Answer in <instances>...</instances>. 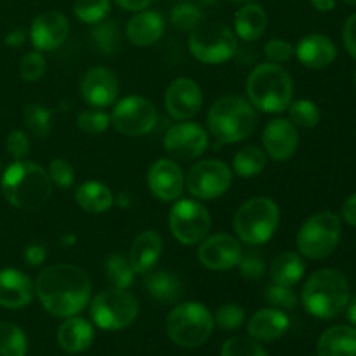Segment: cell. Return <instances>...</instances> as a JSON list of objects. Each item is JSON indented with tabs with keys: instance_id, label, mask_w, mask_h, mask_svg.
<instances>
[{
	"instance_id": "cell-54",
	"label": "cell",
	"mask_w": 356,
	"mask_h": 356,
	"mask_svg": "<svg viewBox=\"0 0 356 356\" xmlns=\"http://www.w3.org/2000/svg\"><path fill=\"white\" fill-rule=\"evenodd\" d=\"M312 3L320 13H329L336 7V0H312Z\"/></svg>"
},
{
	"instance_id": "cell-43",
	"label": "cell",
	"mask_w": 356,
	"mask_h": 356,
	"mask_svg": "<svg viewBox=\"0 0 356 356\" xmlns=\"http://www.w3.org/2000/svg\"><path fill=\"white\" fill-rule=\"evenodd\" d=\"M47 70V63L40 51H31L21 58L19 63V76L28 83H35L44 76Z\"/></svg>"
},
{
	"instance_id": "cell-24",
	"label": "cell",
	"mask_w": 356,
	"mask_h": 356,
	"mask_svg": "<svg viewBox=\"0 0 356 356\" xmlns=\"http://www.w3.org/2000/svg\"><path fill=\"white\" fill-rule=\"evenodd\" d=\"M163 30H165V24H163V17L159 13H155V10H138L129 19L125 35H127L131 44L139 45V47H148V45L160 40Z\"/></svg>"
},
{
	"instance_id": "cell-36",
	"label": "cell",
	"mask_w": 356,
	"mask_h": 356,
	"mask_svg": "<svg viewBox=\"0 0 356 356\" xmlns=\"http://www.w3.org/2000/svg\"><path fill=\"white\" fill-rule=\"evenodd\" d=\"M26 355V336L17 325L0 322V356Z\"/></svg>"
},
{
	"instance_id": "cell-41",
	"label": "cell",
	"mask_w": 356,
	"mask_h": 356,
	"mask_svg": "<svg viewBox=\"0 0 356 356\" xmlns=\"http://www.w3.org/2000/svg\"><path fill=\"white\" fill-rule=\"evenodd\" d=\"M221 356H268L259 341L245 336H235L222 344Z\"/></svg>"
},
{
	"instance_id": "cell-3",
	"label": "cell",
	"mask_w": 356,
	"mask_h": 356,
	"mask_svg": "<svg viewBox=\"0 0 356 356\" xmlns=\"http://www.w3.org/2000/svg\"><path fill=\"white\" fill-rule=\"evenodd\" d=\"M247 97L263 113H282L292 103L294 83L287 70L275 63H263L247 79Z\"/></svg>"
},
{
	"instance_id": "cell-49",
	"label": "cell",
	"mask_w": 356,
	"mask_h": 356,
	"mask_svg": "<svg viewBox=\"0 0 356 356\" xmlns=\"http://www.w3.org/2000/svg\"><path fill=\"white\" fill-rule=\"evenodd\" d=\"M343 40L344 47L350 52V56L356 59V14H351L346 19L343 28Z\"/></svg>"
},
{
	"instance_id": "cell-6",
	"label": "cell",
	"mask_w": 356,
	"mask_h": 356,
	"mask_svg": "<svg viewBox=\"0 0 356 356\" xmlns=\"http://www.w3.org/2000/svg\"><path fill=\"white\" fill-rule=\"evenodd\" d=\"M165 329L177 346L198 348L211 337L214 316L200 302H181L167 315Z\"/></svg>"
},
{
	"instance_id": "cell-38",
	"label": "cell",
	"mask_w": 356,
	"mask_h": 356,
	"mask_svg": "<svg viewBox=\"0 0 356 356\" xmlns=\"http://www.w3.org/2000/svg\"><path fill=\"white\" fill-rule=\"evenodd\" d=\"M110 0H76L73 6L76 19L87 24H96L110 14Z\"/></svg>"
},
{
	"instance_id": "cell-44",
	"label": "cell",
	"mask_w": 356,
	"mask_h": 356,
	"mask_svg": "<svg viewBox=\"0 0 356 356\" xmlns=\"http://www.w3.org/2000/svg\"><path fill=\"white\" fill-rule=\"evenodd\" d=\"M49 179L51 183H54L56 186L61 188V190H68L73 186V181H75V170H73L72 163L65 159H54L49 163Z\"/></svg>"
},
{
	"instance_id": "cell-39",
	"label": "cell",
	"mask_w": 356,
	"mask_h": 356,
	"mask_svg": "<svg viewBox=\"0 0 356 356\" xmlns=\"http://www.w3.org/2000/svg\"><path fill=\"white\" fill-rule=\"evenodd\" d=\"M202 17L204 14H202L200 7H197L195 3H177L170 10V21L181 31H193L202 24Z\"/></svg>"
},
{
	"instance_id": "cell-23",
	"label": "cell",
	"mask_w": 356,
	"mask_h": 356,
	"mask_svg": "<svg viewBox=\"0 0 356 356\" xmlns=\"http://www.w3.org/2000/svg\"><path fill=\"white\" fill-rule=\"evenodd\" d=\"M162 250L163 243L159 232L146 229V232L139 233L132 242L131 252H129V261H131L136 273L148 275L160 261Z\"/></svg>"
},
{
	"instance_id": "cell-61",
	"label": "cell",
	"mask_w": 356,
	"mask_h": 356,
	"mask_svg": "<svg viewBox=\"0 0 356 356\" xmlns=\"http://www.w3.org/2000/svg\"><path fill=\"white\" fill-rule=\"evenodd\" d=\"M353 80H355V87H356V72H355V79Z\"/></svg>"
},
{
	"instance_id": "cell-50",
	"label": "cell",
	"mask_w": 356,
	"mask_h": 356,
	"mask_svg": "<svg viewBox=\"0 0 356 356\" xmlns=\"http://www.w3.org/2000/svg\"><path fill=\"white\" fill-rule=\"evenodd\" d=\"M45 259H47V249L40 245V243H31L24 250V261L30 266H40Z\"/></svg>"
},
{
	"instance_id": "cell-27",
	"label": "cell",
	"mask_w": 356,
	"mask_h": 356,
	"mask_svg": "<svg viewBox=\"0 0 356 356\" xmlns=\"http://www.w3.org/2000/svg\"><path fill=\"white\" fill-rule=\"evenodd\" d=\"M318 356H356V329L336 325L327 329L316 344Z\"/></svg>"
},
{
	"instance_id": "cell-12",
	"label": "cell",
	"mask_w": 356,
	"mask_h": 356,
	"mask_svg": "<svg viewBox=\"0 0 356 356\" xmlns=\"http://www.w3.org/2000/svg\"><path fill=\"white\" fill-rule=\"evenodd\" d=\"M233 181L232 169L221 160H202L188 170L184 186L198 200H216L229 190Z\"/></svg>"
},
{
	"instance_id": "cell-45",
	"label": "cell",
	"mask_w": 356,
	"mask_h": 356,
	"mask_svg": "<svg viewBox=\"0 0 356 356\" xmlns=\"http://www.w3.org/2000/svg\"><path fill=\"white\" fill-rule=\"evenodd\" d=\"M266 301L271 308L277 309H292L298 305V296L292 291V287L273 284L266 289Z\"/></svg>"
},
{
	"instance_id": "cell-14",
	"label": "cell",
	"mask_w": 356,
	"mask_h": 356,
	"mask_svg": "<svg viewBox=\"0 0 356 356\" xmlns=\"http://www.w3.org/2000/svg\"><path fill=\"white\" fill-rule=\"evenodd\" d=\"M209 146V136L202 125L195 122H179L174 124L163 138V148L167 155L174 160L190 162L205 153Z\"/></svg>"
},
{
	"instance_id": "cell-15",
	"label": "cell",
	"mask_w": 356,
	"mask_h": 356,
	"mask_svg": "<svg viewBox=\"0 0 356 356\" xmlns=\"http://www.w3.org/2000/svg\"><path fill=\"white\" fill-rule=\"evenodd\" d=\"M242 256L240 242L228 233L207 235L198 247V261L212 271H228L238 266Z\"/></svg>"
},
{
	"instance_id": "cell-30",
	"label": "cell",
	"mask_w": 356,
	"mask_h": 356,
	"mask_svg": "<svg viewBox=\"0 0 356 356\" xmlns=\"http://www.w3.org/2000/svg\"><path fill=\"white\" fill-rule=\"evenodd\" d=\"M146 291L162 305H174L183 294V284L174 273L165 270L149 271L146 277Z\"/></svg>"
},
{
	"instance_id": "cell-5",
	"label": "cell",
	"mask_w": 356,
	"mask_h": 356,
	"mask_svg": "<svg viewBox=\"0 0 356 356\" xmlns=\"http://www.w3.org/2000/svg\"><path fill=\"white\" fill-rule=\"evenodd\" d=\"M257 124L256 108L240 96H222L207 113L209 132L222 145H233L249 138Z\"/></svg>"
},
{
	"instance_id": "cell-59",
	"label": "cell",
	"mask_w": 356,
	"mask_h": 356,
	"mask_svg": "<svg viewBox=\"0 0 356 356\" xmlns=\"http://www.w3.org/2000/svg\"><path fill=\"white\" fill-rule=\"evenodd\" d=\"M346 3H350V6H356V0H344Z\"/></svg>"
},
{
	"instance_id": "cell-18",
	"label": "cell",
	"mask_w": 356,
	"mask_h": 356,
	"mask_svg": "<svg viewBox=\"0 0 356 356\" xmlns=\"http://www.w3.org/2000/svg\"><path fill=\"white\" fill-rule=\"evenodd\" d=\"M80 92L90 108L110 106L118 96V79L111 70L104 66H94L83 75L80 82Z\"/></svg>"
},
{
	"instance_id": "cell-52",
	"label": "cell",
	"mask_w": 356,
	"mask_h": 356,
	"mask_svg": "<svg viewBox=\"0 0 356 356\" xmlns=\"http://www.w3.org/2000/svg\"><path fill=\"white\" fill-rule=\"evenodd\" d=\"M115 2H117L122 9L134 10L136 13V10H145L153 0H115Z\"/></svg>"
},
{
	"instance_id": "cell-32",
	"label": "cell",
	"mask_w": 356,
	"mask_h": 356,
	"mask_svg": "<svg viewBox=\"0 0 356 356\" xmlns=\"http://www.w3.org/2000/svg\"><path fill=\"white\" fill-rule=\"evenodd\" d=\"M268 155L264 149L257 146H243L233 156V172L243 179L256 177L266 169Z\"/></svg>"
},
{
	"instance_id": "cell-33",
	"label": "cell",
	"mask_w": 356,
	"mask_h": 356,
	"mask_svg": "<svg viewBox=\"0 0 356 356\" xmlns=\"http://www.w3.org/2000/svg\"><path fill=\"white\" fill-rule=\"evenodd\" d=\"M104 273L113 287L129 289L134 282L136 271L129 257H125L124 254H111L104 263Z\"/></svg>"
},
{
	"instance_id": "cell-31",
	"label": "cell",
	"mask_w": 356,
	"mask_h": 356,
	"mask_svg": "<svg viewBox=\"0 0 356 356\" xmlns=\"http://www.w3.org/2000/svg\"><path fill=\"white\" fill-rule=\"evenodd\" d=\"M305 270L306 266L301 254L282 252L271 263L270 277L273 280V284L285 285V287H294L298 282H301Z\"/></svg>"
},
{
	"instance_id": "cell-57",
	"label": "cell",
	"mask_w": 356,
	"mask_h": 356,
	"mask_svg": "<svg viewBox=\"0 0 356 356\" xmlns=\"http://www.w3.org/2000/svg\"><path fill=\"white\" fill-rule=\"evenodd\" d=\"M75 242H76V236L73 235V233H68V235L63 236V238H61V243H63V245H66V247H73V245H75Z\"/></svg>"
},
{
	"instance_id": "cell-42",
	"label": "cell",
	"mask_w": 356,
	"mask_h": 356,
	"mask_svg": "<svg viewBox=\"0 0 356 356\" xmlns=\"http://www.w3.org/2000/svg\"><path fill=\"white\" fill-rule=\"evenodd\" d=\"M245 322V312L242 306L235 305V302H226L221 308H218L214 315V325L219 329L232 332V330H238Z\"/></svg>"
},
{
	"instance_id": "cell-4",
	"label": "cell",
	"mask_w": 356,
	"mask_h": 356,
	"mask_svg": "<svg viewBox=\"0 0 356 356\" xmlns=\"http://www.w3.org/2000/svg\"><path fill=\"white\" fill-rule=\"evenodd\" d=\"M350 301V284L339 270L323 268L306 280L302 305L309 315L320 320L336 318Z\"/></svg>"
},
{
	"instance_id": "cell-2",
	"label": "cell",
	"mask_w": 356,
	"mask_h": 356,
	"mask_svg": "<svg viewBox=\"0 0 356 356\" xmlns=\"http://www.w3.org/2000/svg\"><path fill=\"white\" fill-rule=\"evenodd\" d=\"M2 193L13 207L35 211L44 207L52 197V183L47 170L26 160H16L2 177Z\"/></svg>"
},
{
	"instance_id": "cell-35",
	"label": "cell",
	"mask_w": 356,
	"mask_h": 356,
	"mask_svg": "<svg viewBox=\"0 0 356 356\" xmlns=\"http://www.w3.org/2000/svg\"><path fill=\"white\" fill-rule=\"evenodd\" d=\"M23 122L30 134H33L35 138L44 139L47 138L49 131H51L52 111L44 104L31 103L24 108Z\"/></svg>"
},
{
	"instance_id": "cell-48",
	"label": "cell",
	"mask_w": 356,
	"mask_h": 356,
	"mask_svg": "<svg viewBox=\"0 0 356 356\" xmlns=\"http://www.w3.org/2000/svg\"><path fill=\"white\" fill-rule=\"evenodd\" d=\"M238 270L242 278H245V280H261L264 277L266 266H264L263 259L259 256L247 254V256H242V259H240Z\"/></svg>"
},
{
	"instance_id": "cell-37",
	"label": "cell",
	"mask_w": 356,
	"mask_h": 356,
	"mask_svg": "<svg viewBox=\"0 0 356 356\" xmlns=\"http://www.w3.org/2000/svg\"><path fill=\"white\" fill-rule=\"evenodd\" d=\"M289 117L296 127L313 129L320 122V108L309 99H298L289 104Z\"/></svg>"
},
{
	"instance_id": "cell-7",
	"label": "cell",
	"mask_w": 356,
	"mask_h": 356,
	"mask_svg": "<svg viewBox=\"0 0 356 356\" xmlns=\"http://www.w3.org/2000/svg\"><path fill=\"white\" fill-rule=\"evenodd\" d=\"M278 221V205L271 198L256 197L240 205L233 219V228L247 245H263L277 232Z\"/></svg>"
},
{
	"instance_id": "cell-1",
	"label": "cell",
	"mask_w": 356,
	"mask_h": 356,
	"mask_svg": "<svg viewBox=\"0 0 356 356\" xmlns=\"http://www.w3.org/2000/svg\"><path fill=\"white\" fill-rule=\"evenodd\" d=\"M35 294L44 309L56 318H70L90 301V280L75 264H52L38 275Z\"/></svg>"
},
{
	"instance_id": "cell-55",
	"label": "cell",
	"mask_w": 356,
	"mask_h": 356,
	"mask_svg": "<svg viewBox=\"0 0 356 356\" xmlns=\"http://www.w3.org/2000/svg\"><path fill=\"white\" fill-rule=\"evenodd\" d=\"M348 320L353 323V327L356 329V296L351 301H348Z\"/></svg>"
},
{
	"instance_id": "cell-28",
	"label": "cell",
	"mask_w": 356,
	"mask_h": 356,
	"mask_svg": "<svg viewBox=\"0 0 356 356\" xmlns=\"http://www.w3.org/2000/svg\"><path fill=\"white\" fill-rule=\"evenodd\" d=\"M75 200L82 211L89 214H101L110 211L115 197L106 184L99 181H86L75 191Z\"/></svg>"
},
{
	"instance_id": "cell-8",
	"label": "cell",
	"mask_w": 356,
	"mask_h": 356,
	"mask_svg": "<svg viewBox=\"0 0 356 356\" xmlns=\"http://www.w3.org/2000/svg\"><path fill=\"white\" fill-rule=\"evenodd\" d=\"M341 219L332 212H318L302 222L298 232V250L302 257L325 259L336 250L341 240Z\"/></svg>"
},
{
	"instance_id": "cell-29",
	"label": "cell",
	"mask_w": 356,
	"mask_h": 356,
	"mask_svg": "<svg viewBox=\"0 0 356 356\" xmlns=\"http://www.w3.org/2000/svg\"><path fill=\"white\" fill-rule=\"evenodd\" d=\"M268 16L257 3H245L235 14V33L245 42L261 38L266 31Z\"/></svg>"
},
{
	"instance_id": "cell-60",
	"label": "cell",
	"mask_w": 356,
	"mask_h": 356,
	"mask_svg": "<svg viewBox=\"0 0 356 356\" xmlns=\"http://www.w3.org/2000/svg\"><path fill=\"white\" fill-rule=\"evenodd\" d=\"M229 2H249V0H229Z\"/></svg>"
},
{
	"instance_id": "cell-26",
	"label": "cell",
	"mask_w": 356,
	"mask_h": 356,
	"mask_svg": "<svg viewBox=\"0 0 356 356\" xmlns=\"http://www.w3.org/2000/svg\"><path fill=\"white\" fill-rule=\"evenodd\" d=\"M92 325L76 315L66 318L58 330V343L66 353H82L92 344Z\"/></svg>"
},
{
	"instance_id": "cell-16",
	"label": "cell",
	"mask_w": 356,
	"mask_h": 356,
	"mask_svg": "<svg viewBox=\"0 0 356 356\" xmlns=\"http://www.w3.org/2000/svg\"><path fill=\"white\" fill-rule=\"evenodd\" d=\"M204 96L200 87L191 79H176L165 92V110L174 120H190L200 111Z\"/></svg>"
},
{
	"instance_id": "cell-17",
	"label": "cell",
	"mask_w": 356,
	"mask_h": 356,
	"mask_svg": "<svg viewBox=\"0 0 356 356\" xmlns=\"http://www.w3.org/2000/svg\"><path fill=\"white\" fill-rule=\"evenodd\" d=\"M70 33V23L65 14L58 10L42 13L31 21L30 38L37 51L49 52L61 47Z\"/></svg>"
},
{
	"instance_id": "cell-22",
	"label": "cell",
	"mask_w": 356,
	"mask_h": 356,
	"mask_svg": "<svg viewBox=\"0 0 356 356\" xmlns=\"http://www.w3.org/2000/svg\"><path fill=\"white\" fill-rule=\"evenodd\" d=\"M294 54L309 70H323L336 61V45L329 37L320 33L306 35L296 45Z\"/></svg>"
},
{
	"instance_id": "cell-40",
	"label": "cell",
	"mask_w": 356,
	"mask_h": 356,
	"mask_svg": "<svg viewBox=\"0 0 356 356\" xmlns=\"http://www.w3.org/2000/svg\"><path fill=\"white\" fill-rule=\"evenodd\" d=\"M111 124L110 115L104 113L99 108H90V110L80 111L79 117H76V127L82 132L90 136L103 134L108 129V125Z\"/></svg>"
},
{
	"instance_id": "cell-46",
	"label": "cell",
	"mask_w": 356,
	"mask_h": 356,
	"mask_svg": "<svg viewBox=\"0 0 356 356\" xmlns=\"http://www.w3.org/2000/svg\"><path fill=\"white\" fill-rule=\"evenodd\" d=\"M264 56H266L270 63L282 65V63H287L294 56V47L287 40H284V38H271L264 45Z\"/></svg>"
},
{
	"instance_id": "cell-11",
	"label": "cell",
	"mask_w": 356,
	"mask_h": 356,
	"mask_svg": "<svg viewBox=\"0 0 356 356\" xmlns=\"http://www.w3.org/2000/svg\"><path fill=\"white\" fill-rule=\"evenodd\" d=\"M211 214L198 200L183 198L170 209L169 226L174 238L183 245L200 243L211 232Z\"/></svg>"
},
{
	"instance_id": "cell-13",
	"label": "cell",
	"mask_w": 356,
	"mask_h": 356,
	"mask_svg": "<svg viewBox=\"0 0 356 356\" xmlns=\"http://www.w3.org/2000/svg\"><path fill=\"white\" fill-rule=\"evenodd\" d=\"M111 124L120 134L139 138L153 131L159 113L152 101L141 96H127L115 104L110 115Z\"/></svg>"
},
{
	"instance_id": "cell-34",
	"label": "cell",
	"mask_w": 356,
	"mask_h": 356,
	"mask_svg": "<svg viewBox=\"0 0 356 356\" xmlns=\"http://www.w3.org/2000/svg\"><path fill=\"white\" fill-rule=\"evenodd\" d=\"M90 37H92V44L96 45L97 51L104 56H111L118 51V45H120V31L115 21H99V23L94 24L92 31H90Z\"/></svg>"
},
{
	"instance_id": "cell-58",
	"label": "cell",
	"mask_w": 356,
	"mask_h": 356,
	"mask_svg": "<svg viewBox=\"0 0 356 356\" xmlns=\"http://www.w3.org/2000/svg\"><path fill=\"white\" fill-rule=\"evenodd\" d=\"M200 2H204L205 6H212V3H216V0H200Z\"/></svg>"
},
{
	"instance_id": "cell-51",
	"label": "cell",
	"mask_w": 356,
	"mask_h": 356,
	"mask_svg": "<svg viewBox=\"0 0 356 356\" xmlns=\"http://www.w3.org/2000/svg\"><path fill=\"white\" fill-rule=\"evenodd\" d=\"M341 216L348 225L356 226V193L351 195L341 207Z\"/></svg>"
},
{
	"instance_id": "cell-56",
	"label": "cell",
	"mask_w": 356,
	"mask_h": 356,
	"mask_svg": "<svg viewBox=\"0 0 356 356\" xmlns=\"http://www.w3.org/2000/svg\"><path fill=\"white\" fill-rule=\"evenodd\" d=\"M117 204L120 205V207L127 209L129 205H131V198H129V195H127V193H122V195H118V198H117Z\"/></svg>"
},
{
	"instance_id": "cell-10",
	"label": "cell",
	"mask_w": 356,
	"mask_h": 356,
	"mask_svg": "<svg viewBox=\"0 0 356 356\" xmlns=\"http://www.w3.org/2000/svg\"><path fill=\"white\" fill-rule=\"evenodd\" d=\"M236 35L221 23L200 24L191 31L188 49L191 56L205 65H219L233 58L236 52Z\"/></svg>"
},
{
	"instance_id": "cell-9",
	"label": "cell",
	"mask_w": 356,
	"mask_h": 356,
	"mask_svg": "<svg viewBox=\"0 0 356 356\" xmlns=\"http://www.w3.org/2000/svg\"><path fill=\"white\" fill-rule=\"evenodd\" d=\"M139 305L127 289L101 291L90 301V318L103 330H120L138 318Z\"/></svg>"
},
{
	"instance_id": "cell-53",
	"label": "cell",
	"mask_w": 356,
	"mask_h": 356,
	"mask_svg": "<svg viewBox=\"0 0 356 356\" xmlns=\"http://www.w3.org/2000/svg\"><path fill=\"white\" fill-rule=\"evenodd\" d=\"M24 40H26L24 31L21 30V28H16V30H13L9 35H7L3 42H6V45H9V47H21V45L24 44Z\"/></svg>"
},
{
	"instance_id": "cell-19",
	"label": "cell",
	"mask_w": 356,
	"mask_h": 356,
	"mask_svg": "<svg viewBox=\"0 0 356 356\" xmlns=\"http://www.w3.org/2000/svg\"><path fill=\"white\" fill-rule=\"evenodd\" d=\"M148 188L155 198L174 202L183 195L184 174L170 159H160L148 169Z\"/></svg>"
},
{
	"instance_id": "cell-25",
	"label": "cell",
	"mask_w": 356,
	"mask_h": 356,
	"mask_svg": "<svg viewBox=\"0 0 356 356\" xmlns=\"http://www.w3.org/2000/svg\"><path fill=\"white\" fill-rule=\"evenodd\" d=\"M289 323V316L282 309H259L249 320V336L259 343H271L287 332Z\"/></svg>"
},
{
	"instance_id": "cell-20",
	"label": "cell",
	"mask_w": 356,
	"mask_h": 356,
	"mask_svg": "<svg viewBox=\"0 0 356 356\" xmlns=\"http://www.w3.org/2000/svg\"><path fill=\"white\" fill-rule=\"evenodd\" d=\"M299 146L298 129L285 118H275L263 131V148L270 159L277 162L291 159Z\"/></svg>"
},
{
	"instance_id": "cell-21",
	"label": "cell",
	"mask_w": 356,
	"mask_h": 356,
	"mask_svg": "<svg viewBox=\"0 0 356 356\" xmlns=\"http://www.w3.org/2000/svg\"><path fill=\"white\" fill-rule=\"evenodd\" d=\"M35 285L21 271L7 268L0 270V306L7 309H21L33 299Z\"/></svg>"
},
{
	"instance_id": "cell-47",
	"label": "cell",
	"mask_w": 356,
	"mask_h": 356,
	"mask_svg": "<svg viewBox=\"0 0 356 356\" xmlns=\"http://www.w3.org/2000/svg\"><path fill=\"white\" fill-rule=\"evenodd\" d=\"M6 149L14 160H23L30 153V139L23 131L9 132L6 139Z\"/></svg>"
}]
</instances>
